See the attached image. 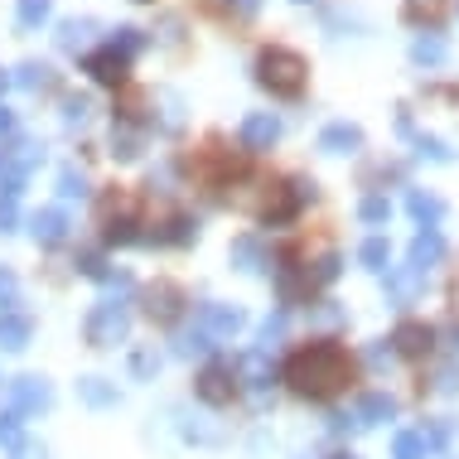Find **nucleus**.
Returning <instances> with one entry per match:
<instances>
[{"instance_id": "1", "label": "nucleus", "mask_w": 459, "mask_h": 459, "mask_svg": "<svg viewBox=\"0 0 459 459\" xmlns=\"http://www.w3.org/2000/svg\"><path fill=\"white\" fill-rule=\"evenodd\" d=\"M92 228L107 247H184L189 218L175 198L145 189V184H107L92 198Z\"/></svg>"}, {"instance_id": "5", "label": "nucleus", "mask_w": 459, "mask_h": 459, "mask_svg": "<svg viewBox=\"0 0 459 459\" xmlns=\"http://www.w3.org/2000/svg\"><path fill=\"white\" fill-rule=\"evenodd\" d=\"M232 208L247 213L252 222H262V228H285L295 213H300V189H295L285 175L276 169H252V179H247V189L232 198Z\"/></svg>"}, {"instance_id": "6", "label": "nucleus", "mask_w": 459, "mask_h": 459, "mask_svg": "<svg viewBox=\"0 0 459 459\" xmlns=\"http://www.w3.org/2000/svg\"><path fill=\"white\" fill-rule=\"evenodd\" d=\"M189 309H194V290L179 276H169V271H160V276H151L135 290V315L155 333H175L189 319Z\"/></svg>"}, {"instance_id": "9", "label": "nucleus", "mask_w": 459, "mask_h": 459, "mask_svg": "<svg viewBox=\"0 0 459 459\" xmlns=\"http://www.w3.org/2000/svg\"><path fill=\"white\" fill-rule=\"evenodd\" d=\"M430 343H436V329H430L426 319H402L392 333V349H396V358H406V363H420V358L430 353Z\"/></svg>"}, {"instance_id": "7", "label": "nucleus", "mask_w": 459, "mask_h": 459, "mask_svg": "<svg viewBox=\"0 0 459 459\" xmlns=\"http://www.w3.org/2000/svg\"><path fill=\"white\" fill-rule=\"evenodd\" d=\"M189 392L208 406V411H232V406L242 402L247 382H242V368L232 363V358H208V363L194 368Z\"/></svg>"}, {"instance_id": "3", "label": "nucleus", "mask_w": 459, "mask_h": 459, "mask_svg": "<svg viewBox=\"0 0 459 459\" xmlns=\"http://www.w3.org/2000/svg\"><path fill=\"white\" fill-rule=\"evenodd\" d=\"M252 169H256V160L247 155L238 141H228V135H218V131L189 141L184 155H179L184 189H189L194 198H204V204H222V208H232V198L247 189Z\"/></svg>"}, {"instance_id": "8", "label": "nucleus", "mask_w": 459, "mask_h": 459, "mask_svg": "<svg viewBox=\"0 0 459 459\" xmlns=\"http://www.w3.org/2000/svg\"><path fill=\"white\" fill-rule=\"evenodd\" d=\"M262 82L276 97H300L305 92V64L290 54V48H271L262 58Z\"/></svg>"}, {"instance_id": "2", "label": "nucleus", "mask_w": 459, "mask_h": 459, "mask_svg": "<svg viewBox=\"0 0 459 459\" xmlns=\"http://www.w3.org/2000/svg\"><path fill=\"white\" fill-rule=\"evenodd\" d=\"M276 377L295 402L333 406V402H343V396L358 392V382H363V358H358L343 339H329V333H319V339H295L281 358Z\"/></svg>"}, {"instance_id": "10", "label": "nucleus", "mask_w": 459, "mask_h": 459, "mask_svg": "<svg viewBox=\"0 0 459 459\" xmlns=\"http://www.w3.org/2000/svg\"><path fill=\"white\" fill-rule=\"evenodd\" d=\"M450 309H455V319H459V271L450 276Z\"/></svg>"}, {"instance_id": "4", "label": "nucleus", "mask_w": 459, "mask_h": 459, "mask_svg": "<svg viewBox=\"0 0 459 459\" xmlns=\"http://www.w3.org/2000/svg\"><path fill=\"white\" fill-rule=\"evenodd\" d=\"M333 281V232L300 228L276 252V290L285 305H315Z\"/></svg>"}]
</instances>
